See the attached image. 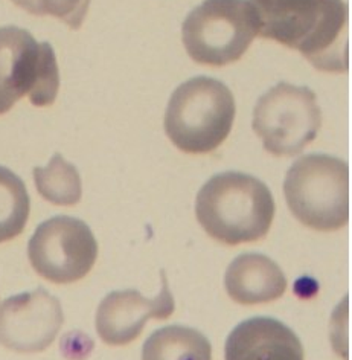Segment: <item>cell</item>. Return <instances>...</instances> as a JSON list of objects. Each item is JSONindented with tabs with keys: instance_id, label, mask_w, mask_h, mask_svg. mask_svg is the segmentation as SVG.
Returning <instances> with one entry per match:
<instances>
[{
	"instance_id": "11",
	"label": "cell",
	"mask_w": 352,
	"mask_h": 360,
	"mask_svg": "<svg viewBox=\"0 0 352 360\" xmlns=\"http://www.w3.org/2000/svg\"><path fill=\"white\" fill-rule=\"evenodd\" d=\"M226 360H305L296 333L273 318H252L226 340Z\"/></svg>"
},
{
	"instance_id": "9",
	"label": "cell",
	"mask_w": 352,
	"mask_h": 360,
	"mask_svg": "<svg viewBox=\"0 0 352 360\" xmlns=\"http://www.w3.org/2000/svg\"><path fill=\"white\" fill-rule=\"evenodd\" d=\"M65 322L58 298L44 289L11 296L0 307V345L39 353L56 340Z\"/></svg>"
},
{
	"instance_id": "6",
	"label": "cell",
	"mask_w": 352,
	"mask_h": 360,
	"mask_svg": "<svg viewBox=\"0 0 352 360\" xmlns=\"http://www.w3.org/2000/svg\"><path fill=\"white\" fill-rule=\"evenodd\" d=\"M58 89L60 72L51 43H39L17 26L0 28V115L23 96L37 107L51 105Z\"/></svg>"
},
{
	"instance_id": "14",
	"label": "cell",
	"mask_w": 352,
	"mask_h": 360,
	"mask_svg": "<svg viewBox=\"0 0 352 360\" xmlns=\"http://www.w3.org/2000/svg\"><path fill=\"white\" fill-rule=\"evenodd\" d=\"M34 182L44 200L58 206H74L81 200L83 185L75 165L53 155L48 167L34 168Z\"/></svg>"
},
{
	"instance_id": "2",
	"label": "cell",
	"mask_w": 352,
	"mask_h": 360,
	"mask_svg": "<svg viewBox=\"0 0 352 360\" xmlns=\"http://www.w3.org/2000/svg\"><path fill=\"white\" fill-rule=\"evenodd\" d=\"M275 211L268 186L238 171H226L207 180L195 200L197 220L207 236L229 246L266 237Z\"/></svg>"
},
{
	"instance_id": "10",
	"label": "cell",
	"mask_w": 352,
	"mask_h": 360,
	"mask_svg": "<svg viewBox=\"0 0 352 360\" xmlns=\"http://www.w3.org/2000/svg\"><path fill=\"white\" fill-rule=\"evenodd\" d=\"M174 309V298L162 272V290L152 300L133 289L108 293L96 311V331L108 345H127L138 339L148 319H167Z\"/></svg>"
},
{
	"instance_id": "8",
	"label": "cell",
	"mask_w": 352,
	"mask_h": 360,
	"mask_svg": "<svg viewBox=\"0 0 352 360\" xmlns=\"http://www.w3.org/2000/svg\"><path fill=\"white\" fill-rule=\"evenodd\" d=\"M31 266L56 284L83 280L98 258V241L83 220L57 215L39 224L28 245Z\"/></svg>"
},
{
	"instance_id": "5",
	"label": "cell",
	"mask_w": 352,
	"mask_h": 360,
	"mask_svg": "<svg viewBox=\"0 0 352 360\" xmlns=\"http://www.w3.org/2000/svg\"><path fill=\"white\" fill-rule=\"evenodd\" d=\"M256 35L258 19L249 0H204L182 25L188 56L214 68L238 61Z\"/></svg>"
},
{
	"instance_id": "4",
	"label": "cell",
	"mask_w": 352,
	"mask_h": 360,
	"mask_svg": "<svg viewBox=\"0 0 352 360\" xmlns=\"http://www.w3.org/2000/svg\"><path fill=\"white\" fill-rule=\"evenodd\" d=\"M284 194L292 214L306 228L330 232L349 221V168L336 156L297 159L287 171Z\"/></svg>"
},
{
	"instance_id": "15",
	"label": "cell",
	"mask_w": 352,
	"mask_h": 360,
	"mask_svg": "<svg viewBox=\"0 0 352 360\" xmlns=\"http://www.w3.org/2000/svg\"><path fill=\"white\" fill-rule=\"evenodd\" d=\"M31 212V199L23 180L0 167V243L19 237Z\"/></svg>"
},
{
	"instance_id": "7",
	"label": "cell",
	"mask_w": 352,
	"mask_h": 360,
	"mask_svg": "<svg viewBox=\"0 0 352 360\" xmlns=\"http://www.w3.org/2000/svg\"><path fill=\"white\" fill-rule=\"evenodd\" d=\"M322 125L318 96L310 87L278 83L259 98L252 127L273 156H296L311 143Z\"/></svg>"
},
{
	"instance_id": "1",
	"label": "cell",
	"mask_w": 352,
	"mask_h": 360,
	"mask_svg": "<svg viewBox=\"0 0 352 360\" xmlns=\"http://www.w3.org/2000/svg\"><path fill=\"white\" fill-rule=\"evenodd\" d=\"M258 35L294 49L322 72L349 68L348 8L343 0H249Z\"/></svg>"
},
{
	"instance_id": "3",
	"label": "cell",
	"mask_w": 352,
	"mask_h": 360,
	"mask_svg": "<svg viewBox=\"0 0 352 360\" xmlns=\"http://www.w3.org/2000/svg\"><path fill=\"white\" fill-rule=\"evenodd\" d=\"M235 115V98L228 86L211 77H195L171 95L164 125L178 150L206 155L228 139Z\"/></svg>"
},
{
	"instance_id": "13",
	"label": "cell",
	"mask_w": 352,
	"mask_h": 360,
	"mask_svg": "<svg viewBox=\"0 0 352 360\" xmlns=\"http://www.w3.org/2000/svg\"><path fill=\"white\" fill-rule=\"evenodd\" d=\"M142 360H212V347L198 330L168 326L145 340Z\"/></svg>"
},
{
	"instance_id": "16",
	"label": "cell",
	"mask_w": 352,
	"mask_h": 360,
	"mask_svg": "<svg viewBox=\"0 0 352 360\" xmlns=\"http://www.w3.org/2000/svg\"><path fill=\"white\" fill-rule=\"evenodd\" d=\"M11 2L32 15L56 17L72 30L81 28L90 6V0H11Z\"/></svg>"
},
{
	"instance_id": "12",
	"label": "cell",
	"mask_w": 352,
	"mask_h": 360,
	"mask_svg": "<svg viewBox=\"0 0 352 360\" xmlns=\"http://www.w3.org/2000/svg\"><path fill=\"white\" fill-rule=\"evenodd\" d=\"M224 285L235 302L255 305L281 298L287 290V278L272 258L250 252L232 261Z\"/></svg>"
}]
</instances>
